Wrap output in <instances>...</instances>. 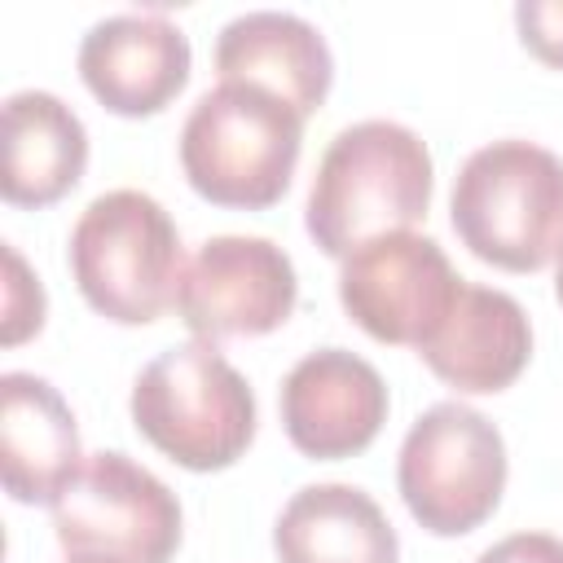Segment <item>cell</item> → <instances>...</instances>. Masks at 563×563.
I'll list each match as a JSON object with an SVG mask.
<instances>
[{
    "mask_svg": "<svg viewBox=\"0 0 563 563\" xmlns=\"http://www.w3.org/2000/svg\"><path fill=\"white\" fill-rule=\"evenodd\" d=\"M431 185L435 167L427 141L405 123L365 119L325 145L303 224L325 255L347 260L374 238L413 229L431 207Z\"/></svg>",
    "mask_w": 563,
    "mask_h": 563,
    "instance_id": "obj_1",
    "label": "cell"
},
{
    "mask_svg": "<svg viewBox=\"0 0 563 563\" xmlns=\"http://www.w3.org/2000/svg\"><path fill=\"white\" fill-rule=\"evenodd\" d=\"M457 242L506 273H537L563 251V158L537 141L479 145L453 176Z\"/></svg>",
    "mask_w": 563,
    "mask_h": 563,
    "instance_id": "obj_2",
    "label": "cell"
},
{
    "mask_svg": "<svg viewBox=\"0 0 563 563\" xmlns=\"http://www.w3.org/2000/svg\"><path fill=\"white\" fill-rule=\"evenodd\" d=\"M70 277L92 312L119 325H150L176 308L185 251L172 216L141 189L97 194L70 229Z\"/></svg>",
    "mask_w": 563,
    "mask_h": 563,
    "instance_id": "obj_3",
    "label": "cell"
},
{
    "mask_svg": "<svg viewBox=\"0 0 563 563\" xmlns=\"http://www.w3.org/2000/svg\"><path fill=\"white\" fill-rule=\"evenodd\" d=\"M303 114L282 97L220 84L202 92L180 128V167L198 198L233 211L273 207L295 176Z\"/></svg>",
    "mask_w": 563,
    "mask_h": 563,
    "instance_id": "obj_4",
    "label": "cell"
},
{
    "mask_svg": "<svg viewBox=\"0 0 563 563\" xmlns=\"http://www.w3.org/2000/svg\"><path fill=\"white\" fill-rule=\"evenodd\" d=\"M136 431L185 471H224L255 440V391L207 339L158 352L132 383Z\"/></svg>",
    "mask_w": 563,
    "mask_h": 563,
    "instance_id": "obj_5",
    "label": "cell"
},
{
    "mask_svg": "<svg viewBox=\"0 0 563 563\" xmlns=\"http://www.w3.org/2000/svg\"><path fill=\"white\" fill-rule=\"evenodd\" d=\"M396 484L431 537H466L506 493V440L479 409L440 400L405 431Z\"/></svg>",
    "mask_w": 563,
    "mask_h": 563,
    "instance_id": "obj_6",
    "label": "cell"
},
{
    "mask_svg": "<svg viewBox=\"0 0 563 563\" xmlns=\"http://www.w3.org/2000/svg\"><path fill=\"white\" fill-rule=\"evenodd\" d=\"M53 532L75 563H167L180 545V501L154 471L101 449L53 501Z\"/></svg>",
    "mask_w": 563,
    "mask_h": 563,
    "instance_id": "obj_7",
    "label": "cell"
},
{
    "mask_svg": "<svg viewBox=\"0 0 563 563\" xmlns=\"http://www.w3.org/2000/svg\"><path fill=\"white\" fill-rule=\"evenodd\" d=\"M466 277L427 233H387L356 246L339 268L343 312L378 343L422 347L457 303Z\"/></svg>",
    "mask_w": 563,
    "mask_h": 563,
    "instance_id": "obj_8",
    "label": "cell"
},
{
    "mask_svg": "<svg viewBox=\"0 0 563 563\" xmlns=\"http://www.w3.org/2000/svg\"><path fill=\"white\" fill-rule=\"evenodd\" d=\"M299 299L290 255L268 238L220 233L180 273L176 317L207 343L277 330Z\"/></svg>",
    "mask_w": 563,
    "mask_h": 563,
    "instance_id": "obj_9",
    "label": "cell"
},
{
    "mask_svg": "<svg viewBox=\"0 0 563 563\" xmlns=\"http://www.w3.org/2000/svg\"><path fill=\"white\" fill-rule=\"evenodd\" d=\"M277 405L282 427L303 457L339 462L365 453L383 431L387 383L365 356L347 347H317L282 378Z\"/></svg>",
    "mask_w": 563,
    "mask_h": 563,
    "instance_id": "obj_10",
    "label": "cell"
},
{
    "mask_svg": "<svg viewBox=\"0 0 563 563\" xmlns=\"http://www.w3.org/2000/svg\"><path fill=\"white\" fill-rule=\"evenodd\" d=\"M189 40L158 13H114L88 26L79 40L84 88L123 119H150L167 110L189 84Z\"/></svg>",
    "mask_w": 563,
    "mask_h": 563,
    "instance_id": "obj_11",
    "label": "cell"
},
{
    "mask_svg": "<svg viewBox=\"0 0 563 563\" xmlns=\"http://www.w3.org/2000/svg\"><path fill=\"white\" fill-rule=\"evenodd\" d=\"M216 75L220 84L273 92L308 119L321 110L334 84V57L325 35L299 13L251 9L224 22V31L216 35Z\"/></svg>",
    "mask_w": 563,
    "mask_h": 563,
    "instance_id": "obj_12",
    "label": "cell"
},
{
    "mask_svg": "<svg viewBox=\"0 0 563 563\" xmlns=\"http://www.w3.org/2000/svg\"><path fill=\"white\" fill-rule=\"evenodd\" d=\"M84 449L70 405L48 378L9 369L0 378V475L22 506H53L79 475Z\"/></svg>",
    "mask_w": 563,
    "mask_h": 563,
    "instance_id": "obj_13",
    "label": "cell"
},
{
    "mask_svg": "<svg viewBox=\"0 0 563 563\" xmlns=\"http://www.w3.org/2000/svg\"><path fill=\"white\" fill-rule=\"evenodd\" d=\"M418 356L427 361V369L440 383H449L466 396L506 391L528 369L532 325L515 295L462 282L453 312L418 347Z\"/></svg>",
    "mask_w": 563,
    "mask_h": 563,
    "instance_id": "obj_14",
    "label": "cell"
},
{
    "mask_svg": "<svg viewBox=\"0 0 563 563\" xmlns=\"http://www.w3.org/2000/svg\"><path fill=\"white\" fill-rule=\"evenodd\" d=\"M88 167V128L53 92L22 88L4 101L0 194L13 207H53Z\"/></svg>",
    "mask_w": 563,
    "mask_h": 563,
    "instance_id": "obj_15",
    "label": "cell"
},
{
    "mask_svg": "<svg viewBox=\"0 0 563 563\" xmlns=\"http://www.w3.org/2000/svg\"><path fill=\"white\" fill-rule=\"evenodd\" d=\"M273 550L282 563H396L400 541L383 506L356 484L299 488L277 523Z\"/></svg>",
    "mask_w": 563,
    "mask_h": 563,
    "instance_id": "obj_16",
    "label": "cell"
},
{
    "mask_svg": "<svg viewBox=\"0 0 563 563\" xmlns=\"http://www.w3.org/2000/svg\"><path fill=\"white\" fill-rule=\"evenodd\" d=\"M4 325H0V339H4V347H18V343H26L31 334H40V325H44V286H40V277L26 268V260L4 242Z\"/></svg>",
    "mask_w": 563,
    "mask_h": 563,
    "instance_id": "obj_17",
    "label": "cell"
},
{
    "mask_svg": "<svg viewBox=\"0 0 563 563\" xmlns=\"http://www.w3.org/2000/svg\"><path fill=\"white\" fill-rule=\"evenodd\" d=\"M515 26H519V40L523 48L563 70V0H523L515 4Z\"/></svg>",
    "mask_w": 563,
    "mask_h": 563,
    "instance_id": "obj_18",
    "label": "cell"
},
{
    "mask_svg": "<svg viewBox=\"0 0 563 563\" xmlns=\"http://www.w3.org/2000/svg\"><path fill=\"white\" fill-rule=\"evenodd\" d=\"M475 563H563V541L550 532H515L488 545Z\"/></svg>",
    "mask_w": 563,
    "mask_h": 563,
    "instance_id": "obj_19",
    "label": "cell"
},
{
    "mask_svg": "<svg viewBox=\"0 0 563 563\" xmlns=\"http://www.w3.org/2000/svg\"><path fill=\"white\" fill-rule=\"evenodd\" d=\"M554 295H559V303H563V251H559V268H554Z\"/></svg>",
    "mask_w": 563,
    "mask_h": 563,
    "instance_id": "obj_20",
    "label": "cell"
},
{
    "mask_svg": "<svg viewBox=\"0 0 563 563\" xmlns=\"http://www.w3.org/2000/svg\"><path fill=\"white\" fill-rule=\"evenodd\" d=\"M70 563H75V559H70Z\"/></svg>",
    "mask_w": 563,
    "mask_h": 563,
    "instance_id": "obj_21",
    "label": "cell"
}]
</instances>
